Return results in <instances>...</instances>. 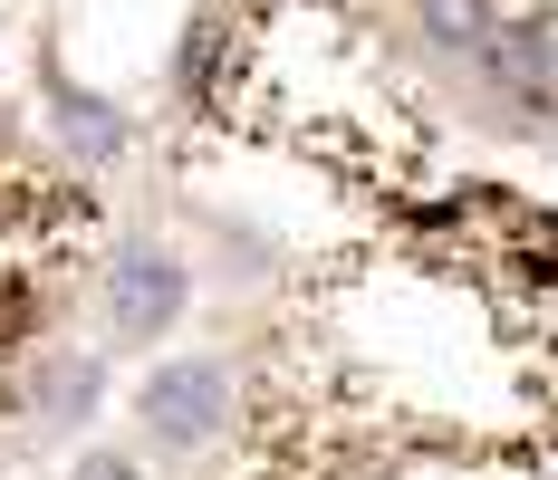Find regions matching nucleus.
I'll list each match as a JSON object with an SVG mask.
<instances>
[{
  "instance_id": "1",
  "label": "nucleus",
  "mask_w": 558,
  "mask_h": 480,
  "mask_svg": "<svg viewBox=\"0 0 558 480\" xmlns=\"http://www.w3.org/2000/svg\"><path fill=\"white\" fill-rule=\"evenodd\" d=\"M183 308H193L183 250L155 241V231H125L107 250V269H97V318H107V336L116 346H165L173 327H183Z\"/></svg>"
},
{
  "instance_id": "2",
  "label": "nucleus",
  "mask_w": 558,
  "mask_h": 480,
  "mask_svg": "<svg viewBox=\"0 0 558 480\" xmlns=\"http://www.w3.org/2000/svg\"><path fill=\"white\" fill-rule=\"evenodd\" d=\"M231 404H241L231 356H173V366H155L145 384H135V423H145V442L173 452V461L213 452V442L231 432Z\"/></svg>"
},
{
  "instance_id": "3",
  "label": "nucleus",
  "mask_w": 558,
  "mask_h": 480,
  "mask_svg": "<svg viewBox=\"0 0 558 480\" xmlns=\"http://www.w3.org/2000/svg\"><path fill=\"white\" fill-rule=\"evenodd\" d=\"M482 97L530 145H558V29L549 20H501V39L482 49Z\"/></svg>"
},
{
  "instance_id": "4",
  "label": "nucleus",
  "mask_w": 558,
  "mask_h": 480,
  "mask_svg": "<svg viewBox=\"0 0 558 480\" xmlns=\"http://www.w3.org/2000/svg\"><path fill=\"white\" fill-rule=\"evenodd\" d=\"M404 29L434 67H482V49L501 39V0H404Z\"/></svg>"
},
{
  "instance_id": "5",
  "label": "nucleus",
  "mask_w": 558,
  "mask_h": 480,
  "mask_svg": "<svg viewBox=\"0 0 558 480\" xmlns=\"http://www.w3.org/2000/svg\"><path fill=\"white\" fill-rule=\"evenodd\" d=\"M49 135H58V155H68V163H116L135 125H125V107L68 87V67H49Z\"/></svg>"
},
{
  "instance_id": "6",
  "label": "nucleus",
  "mask_w": 558,
  "mask_h": 480,
  "mask_svg": "<svg viewBox=\"0 0 558 480\" xmlns=\"http://www.w3.org/2000/svg\"><path fill=\"white\" fill-rule=\"evenodd\" d=\"M97 394H107V374L87 366V356H49V374H39V423H87Z\"/></svg>"
},
{
  "instance_id": "7",
  "label": "nucleus",
  "mask_w": 558,
  "mask_h": 480,
  "mask_svg": "<svg viewBox=\"0 0 558 480\" xmlns=\"http://www.w3.org/2000/svg\"><path fill=\"white\" fill-rule=\"evenodd\" d=\"M68 480H145V461H135V452H107V442H97V452H77V461H68Z\"/></svg>"
}]
</instances>
